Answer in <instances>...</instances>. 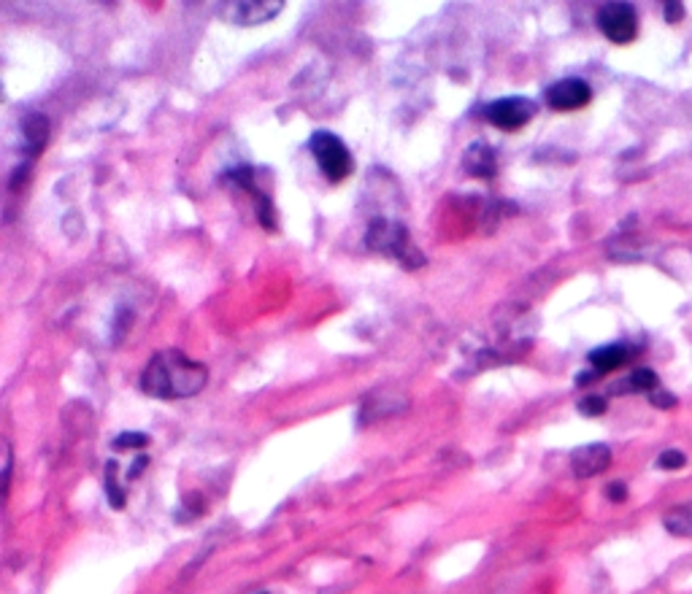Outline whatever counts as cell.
<instances>
[{"mask_svg":"<svg viewBox=\"0 0 692 594\" xmlns=\"http://www.w3.org/2000/svg\"><path fill=\"white\" fill-rule=\"evenodd\" d=\"M606 495L608 500H614V503H622V500L628 497V490H625L622 481H614V484L606 490Z\"/></svg>","mask_w":692,"mask_h":594,"instance_id":"cell-21","label":"cell"},{"mask_svg":"<svg viewBox=\"0 0 692 594\" xmlns=\"http://www.w3.org/2000/svg\"><path fill=\"white\" fill-rule=\"evenodd\" d=\"M633 346H628V343H608V346H601L595 349V352H590V365L595 368V374H612V370L622 368L625 363H630L633 359Z\"/></svg>","mask_w":692,"mask_h":594,"instance_id":"cell-10","label":"cell"},{"mask_svg":"<svg viewBox=\"0 0 692 594\" xmlns=\"http://www.w3.org/2000/svg\"><path fill=\"white\" fill-rule=\"evenodd\" d=\"M9 481H11V446L5 443V463H3V490L9 495Z\"/></svg>","mask_w":692,"mask_h":594,"instance_id":"cell-22","label":"cell"},{"mask_svg":"<svg viewBox=\"0 0 692 594\" xmlns=\"http://www.w3.org/2000/svg\"><path fill=\"white\" fill-rule=\"evenodd\" d=\"M22 132H25V152L30 157H36L43 147H47L49 138V122L43 114H27L25 125H22Z\"/></svg>","mask_w":692,"mask_h":594,"instance_id":"cell-12","label":"cell"},{"mask_svg":"<svg viewBox=\"0 0 692 594\" xmlns=\"http://www.w3.org/2000/svg\"><path fill=\"white\" fill-rule=\"evenodd\" d=\"M663 14H666L668 22H679L684 16V5L677 3V0H668V3H663Z\"/></svg>","mask_w":692,"mask_h":594,"instance_id":"cell-20","label":"cell"},{"mask_svg":"<svg viewBox=\"0 0 692 594\" xmlns=\"http://www.w3.org/2000/svg\"><path fill=\"white\" fill-rule=\"evenodd\" d=\"M597 30L612 43H630L639 36V14L633 3H603L597 9Z\"/></svg>","mask_w":692,"mask_h":594,"instance_id":"cell-4","label":"cell"},{"mask_svg":"<svg viewBox=\"0 0 692 594\" xmlns=\"http://www.w3.org/2000/svg\"><path fill=\"white\" fill-rule=\"evenodd\" d=\"M612 465V448L606 443H587L571 454V468L577 479H592Z\"/></svg>","mask_w":692,"mask_h":594,"instance_id":"cell-9","label":"cell"},{"mask_svg":"<svg viewBox=\"0 0 692 594\" xmlns=\"http://www.w3.org/2000/svg\"><path fill=\"white\" fill-rule=\"evenodd\" d=\"M149 438L143 435V432H122L119 438H116L114 446L116 448H138V446H147Z\"/></svg>","mask_w":692,"mask_h":594,"instance_id":"cell-17","label":"cell"},{"mask_svg":"<svg viewBox=\"0 0 692 594\" xmlns=\"http://www.w3.org/2000/svg\"><path fill=\"white\" fill-rule=\"evenodd\" d=\"M309 149H312L314 160H317L319 170H323L325 176H328L334 185H339V181H344L349 174L354 170V160H352V152L347 149V143L341 141L336 132H328V130H319L314 132L312 141H309Z\"/></svg>","mask_w":692,"mask_h":594,"instance_id":"cell-3","label":"cell"},{"mask_svg":"<svg viewBox=\"0 0 692 594\" xmlns=\"http://www.w3.org/2000/svg\"><path fill=\"white\" fill-rule=\"evenodd\" d=\"M606 408H608L606 397H601V395H590L579 403V410L584 416H601V414H606Z\"/></svg>","mask_w":692,"mask_h":594,"instance_id":"cell-16","label":"cell"},{"mask_svg":"<svg viewBox=\"0 0 692 594\" xmlns=\"http://www.w3.org/2000/svg\"><path fill=\"white\" fill-rule=\"evenodd\" d=\"M257 594H268V592H257Z\"/></svg>","mask_w":692,"mask_h":594,"instance_id":"cell-23","label":"cell"},{"mask_svg":"<svg viewBox=\"0 0 692 594\" xmlns=\"http://www.w3.org/2000/svg\"><path fill=\"white\" fill-rule=\"evenodd\" d=\"M688 465V457H684L682 452H677V448H668V452H663L660 457H657V468L660 470H679Z\"/></svg>","mask_w":692,"mask_h":594,"instance_id":"cell-15","label":"cell"},{"mask_svg":"<svg viewBox=\"0 0 692 594\" xmlns=\"http://www.w3.org/2000/svg\"><path fill=\"white\" fill-rule=\"evenodd\" d=\"M592 100V90L584 79H561L546 90V103L555 111H577Z\"/></svg>","mask_w":692,"mask_h":594,"instance_id":"cell-7","label":"cell"},{"mask_svg":"<svg viewBox=\"0 0 692 594\" xmlns=\"http://www.w3.org/2000/svg\"><path fill=\"white\" fill-rule=\"evenodd\" d=\"M114 473H116V463L109 465V476H106V492L112 495V503L114 508H122L125 505V495L122 492H116V481H114Z\"/></svg>","mask_w":692,"mask_h":594,"instance_id":"cell-18","label":"cell"},{"mask_svg":"<svg viewBox=\"0 0 692 594\" xmlns=\"http://www.w3.org/2000/svg\"><path fill=\"white\" fill-rule=\"evenodd\" d=\"M666 527L674 532V535L692 538V503L684 505V508L671 510V514L666 516Z\"/></svg>","mask_w":692,"mask_h":594,"instance_id":"cell-14","label":"cell"},{"mask_svg":"<svg viewBox=\"0 0 692 594\" xmlns=\"http://www.w3.org/2000/svg\"><path fill=\"white\" fill-rule=\"evenodd\" d=\"M536 111H539V105H536L533 100L514 96V98H501V100H495V103L487 105L485 116L490 125L512 132V130H519V127L528 125V122L536 116Z\"/></svg>","mask_w":692,"mask_h":594,"instance_id":"cell-6","label":"cell"},{"mask_svg":"<svg viewBox=\"0 0 692 594\" xmlns=\"http://www.w3.org/2000/svg\"><path fill=\"white\" fill-rule=\"evenodd\" d=\"M285 3L279 0H238V3H217V16L228 25L257 27L281 14Z\"/></svg>","mask_w":692,"mask_h":594,"instance_id":"cell-5","label":"cell"},{"mask_svg":"<svg viewBox=\"0 0 692 594\" xmlns=\"http://www.w3.org/2000/svg\"><path fill=\"white\" fill-rule=\"evenodd\" d=\"M650 403L655 405V408H674V405H677V397L666 390H655L650 395Z\"/></svg>","mask_w":692,"mask_h":594,"instance_id":"cell-19","label":"cell"},{"mask_svg":"<svg viewBox=\"0 0 692 594\" xmlns=\"http://www.w3.org/2000/svg\"><path fill=\"white\" fill-rule=\"evenodd\" d=\"M206 365L196 363L185 352H160L149 359L141 376V390L160 400H185L196 397L206 387Z\"/></svg>","mask_w":692,"mask_h":594,"instance_id":"cell-1","label":"cell"},{"mask_svg":"<svg viewBox=\"0 0 692 594\" xmlns=\"http://www.w3.org/2000/svg\"><path fill=\"white\" fill-rule=\"evenodd\" d=\"M657 387H660V379H657L655 370L639 368L628 376V381H622L619 387H614V392H646V395H652Z\"/></svg>","mask_w":692,"mask_h":594,"instance_id":"cell-13","label":"cell"},{"mask_svg":"<svg viewBox=\"0 0 692 594\" xmlns=\"http://www.w3.org/2000/svg\"><path fill=\"white\" fill-rule=\"evenodd\" d=\"M365 243H368V249H374V252L398 260V263L408 270L425 265V257L419 254V249L414 247L412 236H408V230L401 222L374 219L368 227V236H365Z\"/></svg>","mask_w":692,"mask_h":594,"instance_id":"cell-2","label":"cell"},{"mask_svg":"<svg viewBox=\"0 0 692 594\" xmlns=\"http://www.w3.org/2000/svg\"><path fill=\"white\" fill-rule=\"evenodd\" d=\"M463 165L470 176H476V179H492L498 170L495 152H492L487 143H474V147H468V152H465L463 157Z\"/></svg>","mask_w":692,"mask_h":594,"instance_id":"cell-11","label":"cell"},{"mask_svg":"<svg viewBox=\"0 0 692 594\" xmlns=\"http://www.w3.org/2000/svg\"><path fill=\"white\" fill-rule=\"evenodd\" d=\"M225 179H228L230 185H236L238 190L249 192V195L254 198V208H257V219H260V225H263L265 230H274V227H276L274 203H270V198L265 195V192H260V187L254 185V170H252V168H238V170H230V174H225Z\"/></svg>","mask_w":692,"mask_h":594,"instance_id":"cell-8","label":"cell"}]
</instances>
